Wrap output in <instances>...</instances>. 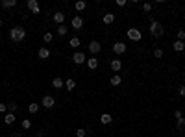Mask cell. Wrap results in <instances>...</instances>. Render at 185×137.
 <instances>
[{"label":"cell","instance_id":"14","mask_svg":"<svg viewBox=\"0 0 185 137\" xmlns=\"http://www.w3.org/2000/svg\"><path fill=\"white\" fill-rule=\"evenodd\" d=\"M85 63H87V67H89V69H91V70H94V69H96V67H98V59H96V58H94V56H93V58H89V59H87V61H85Z\"/></svg>","mask_w":185,"mask_h":137},{"label":"cell","instance_id":"25","mask_svg":"<svg viewBox=\"0 0 185 137\" xmlns=\"http://www.w3.org/2000/svg\"><path fill=\"white\" fill-rule=\"evenodd\" d=\"M69 34V28L65 26V24H61V26H58V35H61V37H65Z\"/></svg>","mask_w":185,"mask_h":137},{"label":"cell","instance_id":"13","mask_svg":"<svg viewBox=\"0 0 185 137\" xmlns=\"http://www.w3.org/2000/svg\"><path fill=\"white\" fill-rule=\"evenodd\" d=\"M109 83H111L113 87L121 85V83H122V76H121V74H113V76H111V80H109Z\"/></svg>","mask_w":185,"mask_h":137},{"label":"cell","instance_id":"16","mask_svg":"<svg viewBox=\"0 0 185 137\" xmlns=\"http://www.w3.org/2000/svg\"><path fill=\"white\" fill-rule=\"evenodd\" d=\"M121 69H122V61H121V59H113V61H111V70H113V72H118Z\"/></svg>","mask_w":185,"mask_h":137},{"label":"cell","instance_id":"34","mask_svg":"<svg viewBox=\"0 0 185 137\" xmlns=\"http://www.w3.org/2000/svg\"><path fill=\"white\" fill-rule=\"evenodd\" d=\"M176 126H178V130H181L183 126H185V119H180V121L176 122Z\"/></svg>","mask_w":185,"mask_h":137},{"label":"cell","instance_id":"17","mask_svg":"<svg viewBox=\"0 0 185 137\" xmlns=\"http://www.w3.org/2000/svg\"><path fill=\"white\" fill-rule=\"evenodd\" d=\"M172 48L176 50V52H183V50H185V43H183V41H174Z\"/></svg>","mask_w":185,"mask_h":137},{"label":"cell","instance_id":"31","mask_svg":"<svg viewBox=\"0 0 185 137\" xmlns=\"http://www.w3.org/2000/svg\"><path fill=\"white\" fill-rule=\"evenodd\" d=\"M154 58H157V59L163 58V50H161V48H156V50H154Z\"/></svg>","mask_w":185,"mask_h":137},{"label":"cell","instance_id":"38","mask_svg":"<svg viewBox=\"0 0 185 137\" xmlns=\"http://www.w3.org/2000/svg\"><path fill=\"white\" fill-rule=\"evenodd\" d=\"M2 24H4V22H2V19H0V28H2Z\"/></svg>","mask_w":185,"mask_h":137},{"label":"cell","instance_id":"28","mask_svg":"<svg viewBox=\"0 0 185 137\" xmlns=\"http://www.w3.org/2000/svg\"><path fill=\"white\" fill-rule=\"evenodd\" d=\"M7 109H9V113H15V111H17V104H15V102H9V104H7Z\"/></svg>","mask_w":185,"mask_h":137},{"label":"cell","instance_id":"6","mask_svg":"<svg viewBox=\"0 0 185 137\" xmlns=\"http://www.w3.org/2000/svg\"><path fill=\"white\" fill-rule=\"evenodd\" d=\"M26 6H28V9H30V11L34 13V15H37V13L41 11V7H39V2H37V0H28Z\"/></svg>","mask_w":185,"mask_h":137},{"label":"cell","instance_id":"30","mask_svg":"<svg viewBox=\"0 0 185 137\" xmlns=\"http://www.w3.org/2000/svg\"><path fill=\"white\" fill-rule=\"evenodd\" d=\"M87 135V132L83 130V128H78V130H76V137H85Z\"/></svg>","mask_w":185,"mask_h":137},{"label":"cell","instance_id":"12","mask_svg":"<svg viewBox=\"0 0 185 137\" xmlns=\"http://www.w3.org/2000/svg\"><path fill=\"white\" fill-rule=\"evenodd\" d=\"M102 22H104V24H107V26L113 24V22H115V13H106V15L102 17Z\"/></svg>","mask_w":185,"mask_h":137},{"label":"cell","instance_id":"21","mask_svg":"<svg viewBox=\"0 0 185 137\" xmlns=\"http://www.w3.org/2000/svg\"><path fill=\"white\" fill-rule=\"evenodd\" d=\"M39 108H41V104H37V102H31L30 106H28V111H30L31 115H35V113L39 111Z\"/></svg>","mask_w":185,"mask_h":137},{"label":"cell","instance_id":"22","mask_svg":"<svg viewBox=\"0 0 185 137\" xmlns=\"http://www.w3.org/2000/svg\"><path fill=\"white\" fill-rule=\"evenodd\" d=\"M15 119H17L15 113H6V115H4V122H6V124H13Z\"/></svg>","mask_w":185,"mask_h":137},{"label":"cell","instance_id":"8","mask_svg":"<svg viewBox=\"0 0 185 137\" xmlns=\"http://www.w3.org/2000/svg\"><path fill=\"white\" fill-rule=\"evenodd\" d=\"M87 48H89V52H91V54L94 56V54H98V52L102 50V45L98 43V41H91V43H89V46H87Z\"/></svg>","mask_w":185,"mask_h":137},{"label":"cell","instance_id":"11","mask_svg":"<svg viewBox=\"0 0 185 137\" xmlns=\"http://www.w3.org/2000/svg\"><path fill=\"white\" fill-rule=\"evenodd\" d=\"M52 19H54V22H56V24H59V26L65 22V15H63V11H56Z\"/></svg>","mask_w":185,"mask_h":137},{"label":"cell","instance_id":"10","mask_svg":"<svg viewBox=\"0 0 185 137\" xmlns=\"http://www.w3.org/2000/svg\"><path fill=\"white\" fill-rule=\"evenodd\" d=\"M37 56H39L41 59H48V58H50V48H48V46H41L39 52H37Z\"/></svg>","mask_w":185,"mask_h":137},{"label":"cell","instance_id":"1","mask_svg":"<svg viewBox=\"0 0 185 137\" xmlns=\"http://www.w3.org/2000/svg\"><path fill=\"white\" fill-rule=\"evenodd\" d=\"M9 39H11L13 43H22L26 39V30L22 26H13L9 30Z\"/></svg>","mask_w":185,"mask_h":137},{"label":"cell","instance_id":"36","mask_svg":"<svg viewBox=\"0 0 185 137\" xmlns=\"http://www.w3.org/2000/svg\"><path fill=\"white\" fill-rule=\"evenodd\" d=\"M6 111H7V104H0V113L6 115Z\"/></svg>","mask_w":185,"mask_h":137},{"label":"cell","instance_id":"3","mask_svg":"<svg viewBox=\"0 0 185 137\" xmlns=\"http://www.w3.org/2000/svg\"><path fill=\"white\" fill-rule=\"evenodd\" d=\"M126 34H128V39L130 41H135V43L143 39V34H141V30H137V28H128Z\"/></svg>","mask_w":185,"mask_h":137},{"label":"cell","instance_id":"35","mask_svg":"<svg viewBox=\"0 0 185 137\" xmlns=\"http://www.w3.org/2000/svg\"><path fill=\"white\" fill-rule=\"evenodd\" d=\"M174 117H176V121H180V119H183V115H181L180 109H176V111H174Z\"/></svg>","mask_w":185,"mask_h":137},{"label":"cell","instance_id":"26","mask_svg":"<svg viewBox=\"0 0 185 137\" xmlns=\"http://www.w3.org/2000/svg\"><path fill=\"white\" fill-rule=\"evenodd\" d=\"M52 39H54V34H52V31H46V34L43 35V41H45V43H52Z\"/></svg>","mask_w":185,"mask_h":137},{"label":"cell","instance_id":"15","mask_svg":"<svg viewBox=\"0 0 185 137\" xmlns=\"http://www.w3.org/2000/svg\"><path fill=\"white\" fill-rule=\"evenodd\" d=\"M85 7H87V2H85V0H78V2L74 4V9H76V11H78V13H82Z\"/></svg>","mask_w":185,"mask_h":137},{"label":"cell","instance_id":"32","mask_svg":"<svg viewBox=\"0 0 185 137\" xmlns=\"http://www.w3.org/2000/svg\"><path fill=\"white\" fill-rule=\"evenodd\" d=\"M115 4H117L118 7H124V6L128 4V0H117V2H115Z\"/></svg>","mask_w":185,"mask_h":137},{"label":"cell","instance_id":"24","mask_svg":"<svg viewBox=\"0 0 185 137\" xmlns=\"http://www.w3.org/2000/svg\"><path fill=\"white\" fill-rule=\"evenodd\" d=\"M80 45H82V43H80L78 37H70V41H69V46H70V48H78Z\"/></svg>","mask_w":185,"mask_h":137},{"label":"cell","instance_id":"29","mask_svg":"<svg viewBox=\"0 0 185 137\" xmlns=\"http://www.w3.org/2000/svg\"><path fill=\"white\" fill-rule=\"evenodd\" d=\"M143 11H145V13H150V11H152V4H150V2H145V4H143Z\"/></svg>","mask_w":185,"mask_h":137},{"label":"cell","instance_id":"20","mask_svg":"<svg viewBox=\"0 0 185 137\" xmlns=\"http://www.w3.org/2000/svg\"><path fill=\"white\" fill-rule=\"evenodd\" d=\"M111 121H113V117H111L109 113H102L100 115V122L102 124H111Z\"/></svg>","mask_w":185,"mask_h":137},{"label":"cell","instance_id":"33","mask_svg":"<svg viewBox=\"0 0 185 137\" xmlns=\"http://www.w3.org/2000/svg\"><path fill=\"white\" fill-rule=\"evenodd\" d=\"M178 41H185V31H183V30L178 31Z\"/></svg>","mask_w":185,"mask_h":137},{"label":"cell","instance_id":"4","mask_svg":"<svg viewBox=\"0 0 185 137\" xmlns=\"http://www.w3.org/2000/svg\"><path fill=\"white\" fill-rule=\"evenodd\" d=\"M41 106L46 108V109H52L54 106H56V98H54L52 94H45V97H43V100H41Z\"/></svg>","mask_w":185,"mask_h":137},{"label":"cell","instance_id":"7","mask_svg":"<svg viewBox=\"0 0 185 137\" xmlns=\"http://www.w3.org/2000/svg\"><path fill=\"white\" fill-rule=\"evenodd\" d=\"M70 26H72V30H82V28H83V19H82L80 15H76V17L70 20Z\"/></svg>","mask_w":185,"mask_h":137},{"label":"cell","instance_id":"27","mask_svg":"<svg viewBox=\"0 0 185 137\" xmlns=\"http://www.w3.org/2000/svg\"><path fill=\"white\" fill-rule=\"evenodd\" d=\"M20 124H22V128H24V130H30V128H31V121H28V119H24Z\"/></svg>","mask_w":185,"mask_h":137},{"label":"cell","instance_id":"37","mask_svg":"<svg viewBox=\"0 0 185 137\" xmlns=\"http://www.w3.org/2000/svg\"><path fill=\"white\" fill-rule=\"evenodd\" d=\"M178 94H180V97H185V85H180V89H178Z\"/></svg>","mask_w":185,"mask_h":137},{"label":"cell","instance_id":"18","mask_svg":"<svg viewBox=\"0 0 185 137\" xmlns=\"http://www.w3.org/2000/svg\"><path fill=\"white\" fill-rule=\"evenodd\" d=\"M0 6H2L4 9H9V7H15V6H17V0H2V4H0Z\"/></svg>","mask_w":185,"mask_h":137},{"label":"cell","instance_id":"19","mask_svg":"<svg viewBox=\"0 0 185 137\" xmlns=\"http://www.w3.org/2000/svg\"><path fill=\"white\" fill-rule=\"evenodd\" d=\"M52 85L56 87V89H63L65 87V82H63V78H54L52 80Z\"/></svg>","mask_w":185,"mask_h":137},{"label":"cell","instance_id":"2","mask_svg":"<svg viewBox=\"0 0 185 137\" xmlns=\"http://www.w3.org/2000/svg\"><path fill=\"white\" fill-rule=\"evenodd\" d=\"M150 34L154 37H161L163 34H165V31H163V24L157 22V20H154V19H150Z\"/></svg>","mask_w":185,"mask_h":137},{"label":"cell","instance_id":"23","mask_svg":"<svg viewBox=\"0 0 185 137\" xmlns=\"http://www.w3.org/2000/svg\"><path fill=\"white\" fill-rule=\"evenodd\" d=\"M65 89H67V91H74L76 89V82L72 78H69L67 82H65Z\"/></svg>","mask_w":185,"mask_h":137},{"label":"cell","instance_id":"9","mask_svg":"<svg viewBox=\"0 0 185 137\" xmlns=\"http://www.w3.org/2000/svg\"><path fill=\"white\" fill-rule=\"evenodd\" d=\"M126 48H128V46H126L124 43H121V41H118V43H115V45H113V52H115L117 56H122L124 52H126Z\"/></svg>","mask_w":185,"mask_h":137},{"label":"cell","instance_id":"5","mask_svg":"<svg viewBox=\"0 0 185 137\" xmlns=\"http://www.w3.org/2000/svg\"><path fill=\"white\" fill-rule=\"evenodd\" d=\"M72 61L76 63V65H83V63L87 61V58H85L83 52H74V54H72Z\"/></svg>","mask_w":185,"mask_h":137},{"label":"cell","instance_id":"39","mask_svg":"<svg viewBox=\"0 0 185 137\" xmlns=\"http://www.w3.org/2000/svg\"><path fill=\"white\" fill-rule=\"evenodd\" d=\"M183 80H185V74H183Z\"/></svg>","mask_w":185,"mask_h":137}]
</instances>
